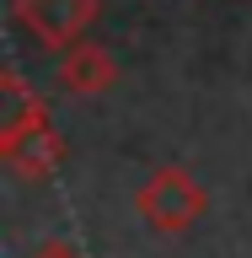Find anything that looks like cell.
<instances>
[{"instance_id": "obj_6", "label": "cell", "mask_w": 252, "mask_h": 258, "mask_svg": "<svg viewBox=\"0 0 252 258\" xmlns=\"http://www.w3.org/2000/svg\"><path fill=\"white\" fill-rule=\"evenodd\" d=\"M27 258H86V253H80L75 242H64V237H54V242H43V247H32Z\"/></svg>"}, {"instance_id": "obj_4", "label": "cell", "mask_w": 252, "mask_h": 258, "mask_svg": "<svg viewBox=\"0 0 252 258\" xmlns=\"http://www.w3.org/2000/svg\"><path fill=\"white\" fill-rule=\"evenodd\" d=\"M113 81H118V59H113L102 43L80 38V43L64 48V59H59V86H64V92H75V97H102Z\"/></svg>"}, {"instance_id": "obj_2", "label": "cell", "mask_w": 252, "mask_h": 258, "mask_svg": "<svg viewBox=\"0 0 252 258\" xmlns=\"http://www.w3.org/2000/svg\"><path fill=\"white\" fill-rule=\"evenodd\" d=\"M11 11L43 48H70L86 38L102 0H11Z\"/></svg>"}, {"instance_id": "obj_5", "label": "cell", "mask_w": 252, "mask_h": 258, "mask_svg": "<svg viewBox=\"0 0 252 258\" xmlns=\"http://www.w3.org/2000/svg\"><path fill=\"white\" fill-rule=\"evenodd\" d=\"M38 118H48V102L27 86V76L22 70H0V135H11V129H27L38 124Z\"/></svg>"}, {"instance_id": "obj_1", "label": "cell", "mask_w": 252, "mask_h": 258, "mask_svg": "<svg viewBox=\"0 0 252 258\" xmlns=\"http://www.w3.org/2000/svg\"><path fill=\"white\" fill-rule=\"evenodd\" d=\"M204 188L193 183L188 167H161V172H150L134 188V210H140V221L150 226V231H161V237H183L199 215H204Z\"/></svg>"}, {"instance_id": "obj_3", "label": "cell", "mask_w": 252, "mask_h": 258, "mask_svg": "<svg viewBox=\"0 0 252 258\" xmlns=\"http://www.w3.org/2000/svg\"><path fill=\"white\" fill-rule=\"evenodd\" d=\"M0 161H6L16 177L43 183V177L59 172V161H64V135L48 124V118H38V124H27V129H11V135H0Z\"/></svg>"}]
</instances>
